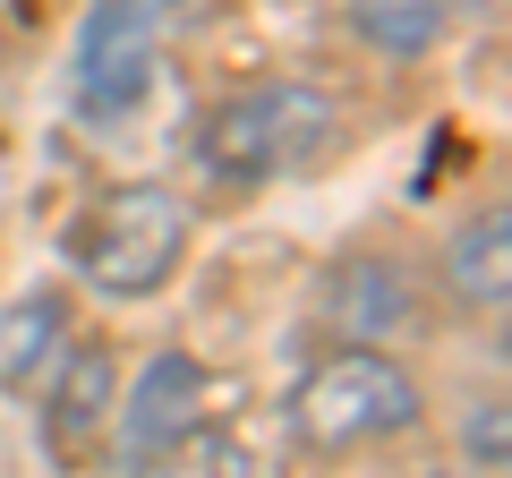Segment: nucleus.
<instances>
[{
  "label": "nucleus",
  "mask_w": 512,
  "mask_h": 478,
  "mask_svg": "<svg viewBox=\"0 0 512 478\" xmlns=\"http://www.w3.org/2000/svg\"><path fill=\"white\" fill-rule=\"evenodd\" d=\"M180 248H188V205L171 188L137 180V188H111L86 214V231H77V274L103 299H146V291L171 282Z\"/></svg>",
  "instance_id": "obj_3"
},
{
  "label": "nucleus",
  "mask_w": 512,
  "mask_h": 478,
  "mask_svg": "<svg viewBox=\"0 0 512 478\" xmlns=\"http://www.w3.org/2000/svg\"><path fill=\"white\" fill-rule=\"evenodd\" d=\"M325 146H333V103L316 86H299V77L231 94L222 111H205V129H197V163H205V180H222V188L291 180V171H308Z\"/></svg>",
  "instance_id": "obj_1"
},
{
  "label": "nucleus",
  "mask_w": 512,
  "mask_h": 478,
  "mask_svg": "<svg viewBox=\"0 0 512 478\" xmlns=\"http://www.w3.org/2000/svg\"><path fill=\"white\" fill-rule=\"evenodd\" d=\"M60 342H69V308H60V299H43V291L18 299V308L0 316V385L35 393L43 376H52Z\"/></svg>",
  "instance_id": "obj_9"
},
{
  "label": "nucleus",
  "mask_w": 512,
  "mask_h": 478,
  "mask_svg": "<svg viewBox=\"0 0 512 478\" xmlns=\"http://www.w3.org/2000/svg\"><path fill=\"white\" fill-rule=\"evenodd\" d=\"M325 308H333V325H342L350 342H393L402 325H419V299H410L402 265H376V257H359V265H333V282H325Z\"/></svg>",
  "instance_id": "obj_7"
},
{
  "label": "nucleus",
  "mask_w": 512,
  "mask_h": 478,
  "mask_svg": "<svg viewBox=\"0 0 512 478\" xmlns=\"http://www.w3.org/2000/svg\"><path fill=\"white\" fill-rule=\"evenodd\" d=\"M444 282H453L461 308H504L512 299V214L504 205H487V214H470L453 231V248H444Z\"/></svg>",
  "instance_id": "obj_8"
},
{
  "label": "nucleus",
  "mask_w": 512,
  "mask_h": 478,
  "mask_svg": "<svg viewBox=\"0 0 512 478\" xmlns=\"http://www.w3.org/2000/svg\"><path fill=\"white\" fill-rule=\"evenodd\" d=\"M128 478H248V444L222 427H188L180 444H163L154 461H137Z\"/></svg>",
  "instance_id": "obj_11"
},
{
  "label": "nucleus",
  "mask_w": 512,
  "mask_h": 478,
  "mask_svg": "<svg viewBox=\"0 0 512 478\" xmlns=\"http://www.w3.org/2000/svg\"><path fill=\"white\" fill-rule=\"evenodd\" d=\"M154 86V0H94L77 18L69 94L86 120H128Z\"/></svg>",
  "instance_id": "obj_4"
},
{
  "label": "nucleus",
  "mask_w": 512,
  "mask_h": 478,
  "mask_svg": "<svg viewBox=\"0 0 512 478\" xmlns=\"http://www.w3.org/2000/svg\"><path fill=\"white\" fill-rule=\"evenodd\" d=\"M111 410H120V359H111V342L69 333L52 376H43V444H52V461H77L111 427Z\"/></svg>",
  "instance_id": "obj_6"
},
{
  "label": "nucleus",
  "mask_w": 512,
  "mask_h": 478,
  "mask_svg": "<svg viewBox=\"0 0 512 478\" xmlns=\"http://www.w3.org/2000/svg\"><path fill=\"white\" fill-rule=\"evenodd\" d=\"M342 18H350V35H359V43L410 60V52H436V43H444L453 0H342Z\"/></svg>",
  "instance_id": "obj_10"
},
{
  "label": "nucleus",
  "mask_w": 512,
  "mask_h": 478,
  "mask_svg": "<svg viewBox=\"0 0 512 478\" xmlns=\"http://www.w3.org/2000/svg\"><path fill=\"white\" fill-rule=\"evenodd\" d=\"M461 444H470V461L487 478H504V402H478L470 419H461Z\"/></svg>",
  "instance_id": "obj_12"
},
{
  "label": "nucleus",
  "mask_w": 512,
  "mask_h": 478,
  "mask_svg": "<svg viewBox=\"0 0 512 478\" xmlns=\"http://www.w3.org/2000/svg\"><path fill=\"white\" fill-rule=\"evenodd\" d=\"M111 427H120V470L154 461L163 444H180L188 427H205V368L188 350H154L146 368H137V385L120 393Z\"/></svg>",
  "instance_id": "obj_5"
},
{
  "label": "nucleus",
  "mask_w": 512,
  "mask_h": 478,
  "mask_svg": "<svg viewBox=\"0 0 512 478\" xmlns=\"http://www.w3.org/2000/svg\"><path fill=\"white\" fill-rule=\"evenodd\" d=\"M419 427V385L410 368H393L384 350H325L291 393V436L308 453H359V444H384Z\"/></svg>",
  "instance_id": "obj_2"
}]
</instances>
